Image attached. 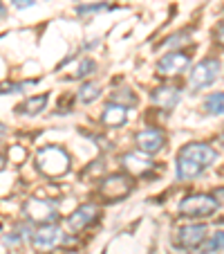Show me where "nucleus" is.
Segmentation results:
<instances>
[{"mask_svg":"<svg viewBox=\"0 0 224 254\" xmlns=\"http://www.w3.org/2000/svg\"><path fill=\"white\" fill-rule=\"evenodd\" d=\"M94 67H96V63L92 61V59H83L74 77H77V79H79V77H88V74H92V72H94Z\"/></svg>","mask_w":224,"mask_h":254,"instance_id":"obj_20","label":"nucleus"},{"mask_svg":"<svg viewBox=\"0 0 224 254\" xmlns=\"http://www.w3.org/2000/svg\"><path fill=\"white\" fill-rule=\"evenodd\" d=\"M188 63H191V57H188V54L171 52V54H166V57L159 59L157 74L159 77H177V74H181V72L188 67Z\"/></svg>","mask_w":224,"mask_h":254,"instance_id":"obj_9","label":"nucleus"},{"mask_svg":"<svg viewBox=\"0 0 224 254\" xmlns=\"http://www.w3.org/2000/svg\"><path fill=\"white\" fill-rule=\"evenodd\" d=\"M70 155L61 146H45L36 153V169L45 178H63L70 173Z\"/></svg>","mask_w":224,"mask_h":254,"instance_id":"obj_2","label":"nucleus"},{"mask_svg":"<svg viewBox=\"0 0 224 254\" xmlns=\"http://www.w3.org/2000/svg\"><path fill=\"white\" fill-rule=\"evenodd\" d=\"M112 101L115 104H128V106H133V104H137V95H133L130 90H115L112 92Z\"/></svg>","mask_w":224,"mask_h":254,"instance_id":"obj_19","label":"nucleus"},{"mask_svg":"<svg viewBox=\"0 0 224 254\" xmlns=\"http://www.w3.org/2000/svg\"><path fill=\"white\" fill-rule=\"evenodd\" d=\"M126 122H128V111H126V106L115 104V101H110V104L103 108V113H101V124L103 126L117 128V126H124Z\"/></svg>","mask_w":224,"mask_h":254,"instance_id":"obj_14","label":"nucleus"},{"mask_svg":"<svg viewBox=\"0 0 224 254\" xmlns=\"http://www.w3.org/2000/svg\"><path fill=\"white\" fill-rule=\"evenodd\" d=\"M99 193H101V198H105V200H110V202L124 200L126 196L133 193V183H130V178L121 176V173H112V176L101 180Z\"/></svg>","mask_w":224,"mask_h":254,"instance_id":"obj_6","label":"nucleus"},{"mask_svg":"<svg viewBox=\"0 0 224 254\" xmlns=\"http://www.w3.org/2000/svg\"><path fill=\"white\" fill-rule=\"evenodd\" d=\"M32 243L36 248V252H52L58 245L65 243V234L56 225H41L39 230L34 232Z\"/></svg>","mask_w":224,"mask_h":254,"instance_id":"obj_7","label":"nucleus"},{"mask_svg":"<svg viewBox=\"0 0 224 254\" xmlns=\"http://www.w3.org/2000/svg\"><path fill=\"white\" fill-rule=\"evenodd\" d=\"M204 241H206V225H188L177 232V245L184 250H195L200 245H204Z\"/></svg>","mask_w":224,"mask_h":254,"instance_id":"obj_11","label":"nucleus"},{"mask_svg":"<svg viewBox=\"0 0 224 254\" xmlns=\"http://www.w3.org/2000/svg\"><path fill=\"white\" fill-rule=\"evenodd\" d=\"M134 144H137V149L146 155H153L157 151H162V146L166 144V133L159 128H143L134 135Z\"/></svg>","mask_w":224,"mask_h":254,"instance_id":"obj_8","label":"nucleus"},{"mask_svg":"<svg viewBox=\"0 0 224 254\" xmlns=\"http://www.w3.org/2000/svg\"><path fill=\"white\" fill-rule=\"evenodd\" d=\"M218 74H220L218 59H204V61L197 63L191 70V74H188V88H191L193 92L204 90L206 86H211V83L218 79Z\"/></svg>","mask_w":224,"mask_h":254,"instance_id":"obj_4","label":"nucleus"},{"mask_svg":"<svg viewBox=\"0 0 224 254\" xmlns=\"http://www.w3.org/2000/svg\"><path fill=\"white\" fill-rule=\"evenodd\" d=\"M99 95H101L99 83L88 81V83H83L81 90H79V101H81V104H92L94 99H99Z\"/></svg>","mask_w":224,"mask_h":254,"instance_id":"obj_17","label":"nucleus"},{"mask_svg":"<svg viewBox=\"0 0 224 254\" xmlns=\"http://www.w3.org/2000/svg\"><path fill=\"white\" fill-rule=\"evenodd\" d=\"M105 5H92V7H79V14H88V11H99V9H103Z\"/></svg>","mask_w":224,"mask_h":254,"instance_id":"obj_21","label":"nucleus"},{"mask_svg":"<svg viewBox=\"0 0 224 254\" xmlns=\"http://www.w3.org/2000/svg\"><path fill=\"white\" fill-rule=\"evenodd\" d=\"M204 111L209 115H224V92H213L206 97Z\"/></svg>","mask_w":224,"mask_h":254,"instance_id":"obj_16","label":"nucleus"},{"mask_svg":"<svg viewBox=\"0 0 224 254\" xmlns=\"http://www.w3.org/2000/svg\"><path fill=\"white\" fill-rule=\"evenodd\" d=\"M121 164L128 173H133L134 178H141V176H148V173L153 171V160L148 158L146 153H126L121 158Z\"/></svg>","mask_w":224,"mask_h":254,"instance_id":"obj_12","label":"nucleus"},{"mask_svg":"<svg viewBox=\"0 0 224 254\" xmlns=\"http://www.w3.org/2000/svg\"><path fill=\"white\" fill-rule=\"evenodd\" d=\"M96 218H99V207L88 202V205H81L67 218V227H70L72 232H83L86 227H90Z\"/></svg>","mask_w":224,"mask_h":254,"instance_id":"obj_10","label":"nucleus"},{"mask_svg":"<svg viewBox=\"0 0 224 254\" xmlns=\"http://www.w3.org/2000/svg\"><path fill=\"white\" fill-rule=\"evenodd\" d=\"M25 216L32 223H41V225H52L58 218V209L52 200H41V198H29L23 207Z\"/></svg>","mask_w":224,"mask_h":254,"instance_id":"obj_5","label":"nucleus"},{"mask_svg":"<svg viewBox=\"0 0 224 254\" xmlns=\"http://www.w3.org/2000/svg\"><path fill=\"white\" fill-rule=\"evenodd\" d=\"M211 252H224V232L213 234L204 245H202V254H211Z\"/></svg>","mask_w":224,"mask_h":254,"instance_id":"obj_18","label":"nucleus"},{"mask_svg":"<svg viewBox=\"0 0 224 254\" xmlns=\"http://www.w3.org/2000/svg\"><path fill=\"white\" fill-rule=\"evenodd\" d=\"M215 36H218V41L224 45V20L218 25V29H215Z\"/></svg>","mask_w":224,"mask_h":254,"instance_id":"obj_22","label":"nucleus"},{"mask_svg":"<svg viewBox=\"0 0 224 254\" xmlns=\"http://www.w3.org/2000/svg\"><path fill=\"white\" fill-rule=\"evenodd\" d=\"M215 158H218V153H215V149L209 146V144H204V142L186 144V146H181L179 155H177V164H175L177 178L179 180H193L202 171H206L215 162Z\"/></svg>","mask_w":224,"mask_h":254,"instance_id":"obj_1","label":"nucleus"},{"mask_svg":"<svg viewBox=\"0 0 224 254\" xmlns=\"http://www.w3.org/2000/svg\"><path fill=\"white\" fill-rule=\"evenodd\" d=\"M14 5L18 7V9H25V7H32L34 0H14Z\"/></svg>","mask_w":224,"mask_h":254,"instance_id":"obj_23","label":"nucleus"},{"mask_svg":"<svg viewBox=\"0 0 224 254\" xmlns=\"http://www.w3.org/2000/svg\"><path fill=\"white\" fill-rule=\"evenodd\" d=\"M45 106H47V95H36L25 99L18 106V113H23V115H39L41 111H45Z\"/></svg>","mask_w":224,"mask_h":254,"instance_id":"obj_15","label":"nucleus"},{"mask_svg":"<svg viewBox=\"0 0 224 254\" xmlns=\"http://www.w3.org/2000/svg\"><path fill=\"white\" fill-rule=\"evenodd\" d=\"M150 101L159 111H173L179 101V90L175 86H159L150 92Z\"/></svg>","mask_w":224,"mask_h":254,"instance_id":"obj_13","label":"nucleus"},{"mask_svg":"<svg viewBox=\"0 0 224 254\" xmlns=\"http://www.w3.org/2000/svg\"><path fill=\"white\" fill-rule=\"evenodd\" d=\"M220 200L215 196L209 193H193V196H186L179 202V214L188 216V218H206V216L215 214L218 211Z\"/></svg>","mask_w":224,"mask_h":254,"instance_id":"obj_3","label":"nucleus"},{"mask_svg":"<svg viewBox=\"0 0 224 254\" xmlns=\"http://www.w3.org/2000/svg\"><path fill=\"white\" fill-rule=\"evenodd\" d=\"M215 196H218V198H224V189H218V191H215Z\"/></svg>","mask_w":224,"mask_h":254,"instance_id":"obj_24","label":"nucleus"}]
</instances>
